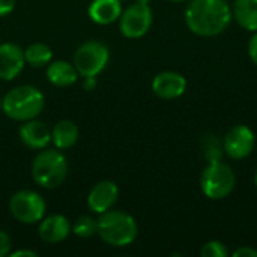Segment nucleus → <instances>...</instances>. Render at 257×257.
Returning a JSON list of instances; mask_svg holds the SVG:
<instances>
[{
  "instance_id": "f257e3e1",
  "label": "nucleus",
  "mask_w": 257,
  "mask_h": 257,
  "mask_svg": "<svg viewBox=\"0 0 257 257\" xmlns=\"http://www.w3.org/2000/svg\"><path fill=\"white\" fill-rule=\"evenodd\" d=\"M233 12L227 0H191L185 9L188 29L203 38L223 33L232 23Z\"/></svg>"
},
{
  "instance_id": "f03ea898",
  "label": "nucleus",
  "mask_w": 257,
  "mask_h": 257,
  "mask_svg": "<svg viewBox=\"0 0 257 257\" xmlns=\"http://www.w3.org/2000/svg\"><path fill=\"white\" fill-rule=\"evenodd\" d=\"M44 95L42 92L30 84L18 86L9 90L2 99L3 113L17 122H26L36 119L44 108Z\"/></svg>"
},
{
  "instance_id": "7ed1b4c3",
  "label": "nucleus",
  "mask_w": 257,
  "mask_h": 257,
  "mask_svg": "<svg viewBox=\"0 0 257 257\" xmlns=\"http://www.w3.org/2000/svg\"><path fill=\"white\" fill-rule=\"evenodd\" d=\"M139 227L136 220L123 212L108 209L98 220L99 238L111 247H126L137 238Z\"/></svg>"
},
{
  "instance_id": "20e7f679",
  "label": "nucleus",
  "mask_w": 257,
  "mask_h": 257,
  "mask_svg": "<svg viewBox=\"0 0 257 257\" xmlns=\"http://www.w3.org/2000/svg\"><path fill=\"white\" fill-rule=\"evenodd\" d=\"M68 175V161L60 149H41L32 163V178L42 188H57Z\"/></svg>"
},
{
  "instance_id": "39448f33",
  "label": "nucleus",
  "mask_w": 257,
  "mask_h": 257,
  "mask_svg": "<svg viewBox=\"0 0 257 257\" xmlns=\"http://www.w3.org/2000/svg\"><path fill=\"white\" fill-rule=\"evenodd\" d=\"M236 185L233 169L223 160L211 161L200 176V190L211 200H223L230 196Z\"/></svg>"
},
{
  "instance_id": "423d86ee",
  "label": "nucleus",
  "mask_w": 257,
  "mask_h": 257,
  "mask_svg": "<svg viewBox=\"0 0 257 257\" xmlns=\"http://www.w3.org/2000/svg\"><path fill=\"white\" fill-rule=\"evenodd\" d=\"M110 60V50L101 41H87L80 45L74 54V66L78 75L96 77L99 75Z\"/></svg>"
},
{
  "instance_id": "0eeeda50",
  "label": "nucleus",
  "mask_w": 257,
  "mask_h": 257,
  "mask_svg": "<svg viewBox=\"0 0 257 257\" xmlns=\"http://www.w3.org/2000/svg\"><path fill=\"white\" fill-rule=\"evenodd\" d=\"M47 203L44 197L32 190L17 191L9 200V211L12 217L24 224H35L45 217Z\"/></svg>"
},
{
  "instance_id": "6e6552de",
  "label": "nucleus",
  "mask_w": 257,
  "mask_h": 257,
  "mask_svg": "<svg viewBox=\"0 0 257 257\" xmlns=\"http://www.w3.org/2000/svg\"><path fill=\"white\" fill-rule=\"evenodd\" d=\"M152 9L145 3H133L120 14V32L123 36L137 39L148 33L152 26Z\"/></svg>"
},
{
  "instance_id": "1a4fd4ad",
  "label": "nucleus",
  "mask_w": 257,
  "mask_h": 257,
  "mask_svg": "<svg viewBox=\"0 0 257 257\" xmlns=\"http://www.w3.org/2000/svg\"><path fill=\"white\" fill-rule=\"evenodd\" d=\"M223 148L232 160H244L256 148V134L247 125H236L226 133Z\"/></svg>"
},
{
  "instance_id": "9d476101",
  "label": "nucleus",
  "mask_w": 257,
  "mask_h": 257,
  "mask_svg": "<svg viewBox=\"0 0 257 257\" xmlns=\"http://www.w3.org/2000/svg\"><path fill=\"white\" fill-rule=\"evenodd\" d=\"M152 92L155 96L161 99H176L182 96L187 90V78L175 71H164L154 77L152 80Z\"/></svg>"
},
{
  "instance_id": "9b49d317",
  "label": "nucleus",
  "mask_w": 257,
  "mask_h": 257,
  "mask_svg": "<svg viewBox=\"0 0 257 257\" xmlns=\"http://www.w3.org/2000/svg\"><path fill=\"white\" fill-rule=\"evenodd\" d=\"M119 199V187L113 181H101L98 182L87 196L89 209L95 214H104L111 209Z\"/></svg>"
},
{
  "instance_id": "f8f14e48",
  "label": "nucleus",
  "mask_w": 257,
  "mask_h": 257,
  "mask_svg": "<svg viewBox=\"0 0 257 257\" xmlns=\"http://www.w3.org/2000/svg\"><path fill=\"white\" fill-rule=\"evenodd\" d=\"M24 51L14 42H3L0 45V80L11 81L20 75L24 68Z\"/></svg>"
},
{
  "instance_id": "ddd939ff",
  "label": "nucleus",
  "mask_w": 257,
  "mask_h": 257,
  "mask_svg": "<svg viewBox=\"0 0 257 257\" xmlns=\"http://www.w3.org/2000/svg\"><path fill=\"white\" fill-rule=\"evenodd\" d=\"M20 140L29 149H44L51 142V130L41 120L30 119L20 126Z\"/></svg>"
},
{
  "instance_id": "4468645a",
  "label": "nucleus",
  "mask_w": 257,
  "mask_h": 257,
  "mask_svg": "<svg viewBox=\"0 0 257 257\" xmlns=\"http://www.w3.org/2000/svg\"><path fill=\"white\" fill-rule=\"evenodd\" d=\"M71 223L66 217L54 214L44 217L39 224V238L47 244H57L65 241L71 233Z\"/></svg>"
},
{
  "instance_id": "2eb2a0df",
  "label": "nucleus",
  "mask_w": 257,
  "mask_h": 257,
  "mask_svg": "<svg viewBox=\"0 0 257 257\" xmlns=\"http://www.w3.org/2000/svg\"><path fill=\"white\" fill-rule=\"evenodd\" d=\"M120 0H93L89 6V17L96 24H111L120 18Z\"/></svg>"
},
{
  "instance_id": "dca6fc26",
  "label": "nucleus",
  "mask_w": 257,
  "mask_h": 257,
  "mask_svg": "<svg viewBox=\"0 0 257 257\" xmlns=\"http://www.w3.org/2000/svg\"><path fill=\"white\" fill-rule=\"evenodd\" d=\"M78 78L75 66L66 60L50 62L47 68V80L56 87H68Z\"/></svg>"
},
{
  "instance_id": "f3484780",
  "label": "nucleus",
  "mask_w": 257,
  "mask_h": 257,
  "mask_svg": "<svg viewBox=\"0 0 257 257\" xmlns=\"http://www.w3.org/2000/svg\"><path fill=\"white\" fill-rule=\"evenodd\" d=\"M232 12L242 29L257 32V0H235Z\"/></svg>"
},
{
  "instance_id": "a211bd4d",
  "label": "nucleus",
  "mask_w": 257,
  "mask_h": 257,
  "mask_svg": "<svg viewBox=\"0 0 257 257\" xmlns=\"http://www.w3.org/2000/svg\"><path fill=\"white\" fill-rule=\"evenodd\" d=\"M78 140V128L72 120H60L51 130V142L57 149H69Z\"/></svg>"
},
{
  "instance_id": "6ab92c4d",
  "label": "nucleus",
  "mask_w": 257,
  "mask_h": 257,
  "mask_svg": "<svg viewBox=\"0 0 257 257\" xmlns=\"http://www.w3.org/2000/svg\"><path fill=\"white\" fill-rule=\"evenodd\" d=\"M53 59L51 48L44 42H33L24 50V60L33 68H42Z\"/></svg>"
},
{
  "instance_id": "aec40b11",
  "label": "nucleus",
  "mask_w": 257,
  "mask_h": 257,
  "mask_svg": "<svg viewBox=\"0 0 257 257\" xmlns=\"http://www.w3.org/2000/svg\"><path fill=\"white\" fill-rule=\"evenodd\" d=\"M72 232L78 238H83V239L90 238L95 233H98V221L87 215L78 217L72 224Z\"/></svg>"
},
{
  "instance_id": "412c9836",
  "label": "nucleus",
  "mask_w": 257,
  "mask_h": 257,
  "mask_svg": "<svg viewBox=\"0 0 257 257\" xmlns=\"http://www.w3.org/2000/svg\"><path fill=\"white\" fill-rule=\"evenodd\" d=\"M203 151H205V157H206L208 163L223 160L224 148H223V145H220V142L217 140L215 136H209L206 139V142L203 145Z\"/></svg>"
},
{
  "instance_id": "4be33fe9",
  "label": "nucleus",
  "mask_w": 257,
  "mask_h": 257,
  "mask_svg": "<svg viewBox=\"0 0 257 257\" xmlns=\"http://www.w3.org/2000/svg\"><path fill=\"white\" fill-rule=\"evenodd\" d=\"M202 257H229L227 247L220 241H209L200 248Z\"/></svg>"
},
{
  "instance_id": "5701e85b",
  "label": "nucleus",
  "mask_w": 257,
  "mask_h": 257,
  "mask_svg": "<svg viewBox=\"0 0 257 257\" xmlns=\"http://www.w3.org/2000/svg\"><path fill=\"white\" fill-rule=\"evenodd\" d=\"M11 247H12V242H11V238L6 232L0 230V257H6L11 254Z\"/></svg>"
},
{
  "instance_id": "b1692460",
  "label": "nucleus",
  "mask_w": 257,
  "mask_h": 257,
  "mask_svg": "<svg viewBox=\"0 0 257 257\" xmlns=\"http://www.w3.org/2000/svg\"><path fill=\"white\" fill-rule=\"evenodd\" d=\"M248 54H250L251 62L257 65V32H254V35L251 36L248 42Z\"/></svg>"
},
{
  "instance_id": "393cba45",
  "label": "nucleus",
  "mask_w": 257,
  "mask_h": 257,
  "mask_svg": "<svg viewBox=\"0 0 257 257\" xmlns=\"http://www.w3.org/2000/svg\"><path fill=\"white\" fill-rule=\"evenodd\" d=\"M15 0H0V17H5L12 12Z\"/></svg>"
},
{
  "instance_id": "a878e982",
  "label": "nucleus",
  "mask_w": 257,
  "mask_h": 257,
  "mask_svg": "<svg viewBox=\"0 0 257 257\" xmlns=\"http://www.w3.org/2000/svg\"><path fill=\"white\" fill-rule=\"evenodd\" d=\"M235 257H257V250L256 248H251V247H241L238 248L235 253Z\"/></svg>"
},
{
  "instance_id": "bb28decb",
  "label": "nucleus",
  "mask_w": 257,
  "mask_h": 257,
  "mask_svg": "<svg viewBox=\"0 0 257 257\" xmlns=\"http://www.w3.org/2000/svg\"><path fill=\"white\" fill-rule=\"evenodd\" d=\"M96 84H98V80L96 77H84V81H83V87L84 90H93L96 89Z\"/></svg>"
},
{
  "instance_id": "cd10ccee",
  "label": "nucleus",
  "mask_w": 257,
  "mask_h": 257,
  "mask_svg": "<svg viewBox=\"0 0 257 257\" xmlns=\"http://www.w3.org/2000/svg\"><path fill=\"white\" fill-rule=\"evenodd\" d=\"M11 257H38V254L30 250H18V251H12Z\"/></svg>"
},
{
  "instance_id": "c85d7f7f",
  "label": "nucleus",
  "mask_w": 257,
  "mask_h": 257,
  "mask_svg": "<svg viewBox=\"0 0 257 257\" xmlns=\"http://www.w3.org/2000/svg\"><path fill=\"white\" fill-rule=\"evenodd\" d=\"M136 2H139V3H145V5H149L152 0H136Z\"/></svg>"
},
{
  "instance_id": "c756f323",
  "label": "nucleus",
  "mask_w": 257,
  "mask_h": 257,
  "mask_svg": "<svg viewBox=\"0 0 257 257\" xmlns=\"http://www.w3.org/2000/svg\"><path fill=\"white\" fill-rule=\"evenodd\" d=\"M169 2H176V3H182V2H187V0H169Z\"/></svg>"
},
{
  "instance_id": "7c9ffc66",
  "label": "nucleus",
  "mask_w": 257,
  "mask_h": 257,
  "mask_svg": "<svg viewBox=\"0 0 257 257\" xmlns=\"http://www.w3.org/2000/svg\"><path fill=\"white\" fill-rule=\"evenodd\" d=\"M254 182H256V187H257V170H256V176H254Z\"/></svg>"
},
{
  "instance_id": "2f4dec72",
  "label": "nucleus",
  "mask_w": 257,
  "mask_h": 257,
  "mask_svg": "<svg viewBox=\"0 0 257 257\" xmlns=\"http://www.w3.org/2000/svg\"><path fill=\"white\" fill-rule=\"evenodd\" d=\"M0 110H2V99H0Z\"/></svg>"
},
{
  "instance_id": "473e14b6",
  "label": "nucleus",
  "mask_w": 257,
  "mask_h": 257,
  "mask_svg": "<svg viewBox=\"0 0 257 257\" xmlns=\"http://www.w3.org/2000/svg\"><path fill=\"white\" fill-rule=\"evenodd\" d=\"M120 2H125V0H120Z\"/></svg>"
}]
</instances>
